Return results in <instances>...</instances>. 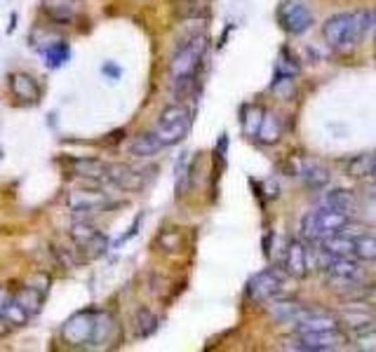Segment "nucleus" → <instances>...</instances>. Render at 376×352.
<instances>
[{
	"label": "nucleus",
	"instance_id": "f257e3e1",
	"mask_svg": "<svg viewBox=\"0 0 376 352\" xmlns=\"http://www.w3.org/2000/svg\"><path fill=\"white\" fill-rule=\"evenodd\" d=\"M115 329V320L104 310H80L61 327V338L71 348H101Z\"/></svg>",
	"mask_w": 376,
	"mask_h": 352
},
{
	"label": "nucleus",
	"instance_id": "f03ea898",
	"mask_svg": "<svg viewBox=\"0 0 376 352\" xmlns=\"http://www.w3.org/2000/svg\"><path fill=\"white\" fill-rule=\"evenodd\" d=\"M207 49V38L205 35H196V38L186 40L177 52L172 54L170 61V75H172V84L177 96H186L193 92V84H196L198 77V68L203 63Z\"/></svg>",
	"mask_w": 376,
	"mask_h": 352
},
{
	"label": "nucleus",
	"instance_id": "7ed1b4c3",
	"mask_svg": "<svg viewBox=\"0 0 376 352\" xmlns=\"http://www.w3.org/2000/svg\"><path fill=\"white\" fill-rule=\"evenodd\" d=\"M351 221L346 211L332 209V207H320L315 211H308V214L301 216V235L306 239H325L339 232L344 225Z\"/></svg>",
	"mask_w": 376,
	"mask_h": 352
},
{
	"label": "nucleus",
	"instance_id": "20e7f679",
	"mask_svg": "<svg viewBox=\"0 0 376 352\" xmlns=\"http://www.w3.org/2000/svg\"><path fill=\"white\" fill-rule=\"evenodd\" d=\"M191 125H193L191 111H188L186 106L172 103L160 113V118L156 122V134H158V139L163 141V146H174L188 137Z\"/></svg>",
	"mask_w": 376,
	"mask_h": 352
},
{
	"label": "nucleus",
	"instance_id": "39448f33",
	"mask_svg": "<svg viewBox=\"0 0 376 352\" xmlns=\"http://www.w3.org/2000/svg\"><path fill=\"white\" fill-rule=\"evenodd\" d=\"M348 343V336L337 329H325V331H306V334H299L296 341L289 345L292 350H306V352H330V350H339Z\"/></svg>",
	"mask_w": 376,
	"mask_h": 352
},
{
	"label": "nucleus",
	"instance_id": "423d86ee",
	"mask_svg": "<svg viewBox=\"0 0 376 352\" xmlns=\"http://www.w3.org/2000/svg\"><path fill=\"white\" fill-rule=\"evenodd\" d=\"M284 275L287 272H280L275 270V268H266V270L256 272L252 279L247 282V294L249 298H254L256 303H268L277 298V296H282L284 291Z\"/></svg>",
	"mask_w": 376,
	"mask_h": 352
},
{
	"label": "nucleus",
	"instance_id": "0eeeda50",
	"mask_svg": "<svg viewBox=\"0 0 376 352\" xmlns=\"http://www.w3.org/2000/svg\"><path fill=\"white\" fill-rule=\"evenodd\" d=\"M277 24L282 26V31L292 35H301L315 24V17L308 10V5H303L301 0H284L277 7Z\"/></svg>",
	"mask_w": 376,
	"mask_h": 352
},
{
	"label": "nucleus",
	"instance_id": "6e6552de",
	"mask_svg": "<svg viewBox=\"0 0 376 352\" xmlns=\"http://www.w3.org/2000/svg\"><path fill=\"white\" fill-rule=\"evenodd\" d=\"M66 207L75 216H92V214H99L104 209H108L111 200L106 193H101V190L80 188V190H71V193H68Z\"/></svg>",
	"mask_w": 376,
	"mask_h": 352
},
{
	"label": "nucleus",
	"instance_id": "1a4fd4ad",
	"mask_svg": "<svg viewBox=\"0 0 376 352\" xmlns=\"http://www.w3.org/2000/svg\"><path fill=\"white\" fill-rule=\"evenodd\" d=\"M71 237H73V242L80 246V251H85L89 258H99L108 249L106 235H101V232L87 221H75L71 225Z\"/></svg>",
	"mask_w": 376,
	"mask_h": 352
},
{
	"label": "nucleus",
	"instance_id": "9d476101",
	"mask_svg": "<svg viewBox=\"0 0 376 352\" xmlns=\"http://www.w3.org/2000/svg\"><path fill=\"white\" fill-rule=\"evenodd\" d=\"M353 12H341L334 14L325 21L322 26V35L327 40V45L337 47V49H353Z\"/></svg>",
	"mask_w": 376,
	"mask_h": 352
},
{
	"label": "nucleus",
	"instance_id": "9b49d317",
	"mask_svg": "<svg viewBox=\"0 0 376 352\" xmlns=\"http://www.w3.org/2000/svg\"><path fill=\"white\" fill-rule=\"evenodd\" d=\"M282 270L294 279H303L311 272V251L306 242L292 237L287 246H284V260H282Z\"/></svg>",
	"mask_w": 376,
	"mask_h": 352
},
{
	"label": "nucleus",
	"instance_id": "f8f14e48",
	"mask_svg": "<svg viewBox=\"0 0 376 352\" xmlns=\"http://www.w3.org/2000/svg\"><path fill=\"white\" fill-rule=\"evenodd\" d=\"M294 327H296V334H306V331H325V329L341 327V320H339V315L330 313V310L308 306L306 315L294 324Z\"/></svg>",
	"mask_w": 376,
	"mask_h": 352
},
{
	"label": "nucleus",
	"instance_id": "ddd939ff",
	"mask_svg": "<svg viewBox=\"0 0 376 352\" xmlns=\"http://www.w3.org/2000/svg\"><path fill=\"white\" fill-rule=\"evenodd\" d=\"M292 172H294V176H301L303 183L311 190H322L327 183H330V172H327L320 162L308 160V158H296Z\"/></svg>",
	"mask_w": 376,
	"mask_h": 352
},
{
	"label": "nucleus",
	"instance_id": "4468645a",
	"mask_svg": "<svg viewBox=\"0 0 376 352\" xmlns=\"http://www.w3.org/2000/svg\"><path fill=\"white\" fill-rule=\"evenodd\" d=\"M268 310L277 322L296 324L306 315L308 306H303V303H299V301H292V298H280V296H277V298L268 301Z\"/></svg>",
	"mask_w": 376,
	"mask_h": 352
},
{
	"label": "nucleus",
	"instance_id": "2eb2a0df",
	"mask_svg": "<svg viewBox=\"0 0 376 352\" xmlns=\"http://www.w3.org/2000/svg\"><path fill=\"white\" fill-rule=\"evenodd\" d=\"M106 181L123 190H139L144 186L146 179L142 172H137V169H132L127 165H108Z\"/></svg>",
	"mask_w": 376,
	"mask_h": 352
},
{
	"label": "nucleus",
	"instance_id": "dca6fc26",
	"mask_svg": "<svg viewBox=\"0 0 376 352\" xmlns=\"http://www.w3.org/2000/svg\"><path fill=\"white\" fill-rule=\"evenodd\" d=\"M80 0H43V10L57 24H71L80 12Z\"/></svg>",
	"mask_w": 376,
	"mask_h": 352
},
{
	"label": "nucleus",
	"instance_id": "f3484780",
	"mask_svg": "<svg viewBox=\"0 0 376 352\" xmlns=\"http://www.w3.org/2000/svg\"><path fill=\"white\" fill-rule=\"evenodd\" d=\"M339 320H341V327L351 329V331H355V334H362V331L376 327L374 315L362 313L360 303H351V308H348L344 315H339Z\"/></svg>",
	"mask_w": 376,
	"mask_h": 352
},
{
	"label": "nucleus",
	"instance_id": "a211bd4d",
	"mask_svg": "<svg viewBox=\"0 0 376 352\" xmlns=\"http://www.w3.org/2000/svg\"><path fill=\"white\" fill-rule=\"evenodd\" d=\"M322 207H332V209L346 211V214H353V211L358 209V195L346 188H334L330 193H325Z\"/></svg>",
	"mask_w": 376,
	"mask_h": 352
},
{
	"label": "nucleus",
	"instance_id": "6ab92c4d",
	"mask_svg": "<svg viewBox=\"0 0 376 352\" xmlns=\"http://www.w3.org/2000/svg\"><path fill=\"white\" fill-rule=\"evenodd\" d=\"M346 174L353 176V179H369V176H374L376 174V153L353 155V158L346 162Z\"/></svg>",
	"mask_w": 376,
	"mask_h": 352
},
{
	"label": "nucleus",
	"instance_id": "aec40b11",
	"mask_svg": "<svg viewBox=\"0 0 376 352\" xmlns=\"http://www.w3.org/2000/svg\"><path fill=\"white\" fill-rule=\"evenodd\" d=\"M320 249L334 256H355V237L346 235V232H334V235L320 239Z\"/></svg>",
	"mask_w": 376,
	"mask_h": 352
},
{
	"label": "nucleus",
	"instance_id": "412c9836",
	"mask_svg": "<svg viewBox=\"0 0 376 352\" xmlns=\"http://www.w3.org/2000/svg\"><path fill=\"white\" fill-rule=\"evenodd\" d=\"M73 174L82 176V179L106 181L108 165L96 158H78V160H73Z\"/></svg>",
	"mask_w": 376,
	"mask_h": 352
},
{
	"label": "nucleus",
	"instance_id": "4be33fe9",
	"mask_svg": "<svg viewBox=\"0 0 376 352\" xmlns=\"http://www.w3.org/2000/svg\"><path fill=\"white\" fill-rule=\"evenodd\" d=\"M160 148H163V141L158 139V134L156 132H144V134H139V137L132 139L130 153L134 155V158H153V155H158Z\"/></svg>",
	"mask_w": 376,
	"mask_h": 352
},
{
	"label": "nucleus",
	"instance_id": "5701e85b",
	"mask_svg": "<svg viewBox=\"0 0 376 352\" xmlns=\"http://www.w3.org/2000/svg\"><path fill=\"white\" fill-rule=\"evenodd\" d=\"M10 87L24 101H36L38 99V82L29 73H15L10 77Z\"/></svg>",
	"mask_w": 376,
	"mask_h": 352
},
{
	"label": "nucleus",
	"instance_id": "b1692460",
	"mask_svg": "<svg viewBox=\"0 0 376 352\" xmlns=\"http://www.w3.org/2000/svg\"><path fill=\"white\" fill-rule=\"evenodd\" d=\"M158 331V317L151 308H139L134 313V334L137 338H151Z\"/></svg>",
	"mask_w": 376,
	"mask_h": 352
},
{
	"label": "nucleus",
	"instance_id": "393cba45",
	"mask_svg": "<svg viewBox=\"0 0 376 352\" xmlns=\"http://www.w3.org/2000/svg\"><path fill=\"white\" fill-rule=\"evenodd\" d=\"M40 52H43L47 66H50V68H61L68 61V56H71V49H68V45L64 40H52L50 47L40 49Z\"/></svg>",
	"mask_w": 376,
	"mask_h": 352
},
{
	"label": "nucleus",
	"instance_id": "a878e982",
	"mask_svg": "<svg viewBox=\"0 0 376 352\" xmlns=\"http://www.w3.org/2000/svg\"><path fill=\"white\" fill-rule=\"evenodd\" d=\"M156 244H158V249L165 251V253L181 251L184 249V235H181L179 228H163L158 232Z\"/></svg>",
	"mask_w": 376,
	"mask_h": 352
},
{
	"label": "nucleus",
	"instance_id": "bb28decb",
	"mask_svg": "<svg viewBox=\"0 0 376 352\" xmlns=\"http://www.w3.org/2000/svg\"><path fill=\"white\" fill-rule=\"evenodd\" d=\"M256 137H259L263 144H275V141H280V137H282V125L277 122L275 115L266 113V115H263V122H261V130Z\"/></svg>",
	"mask_w": 376,
	"mask_h": 352
},
{
	"label": "nucleus",
	"instance_id": "cd10ccee",
	"mask_svg": "<svg viewBox=\"0 0 376 352\" xmlns=\"http://www.w3.org/2000/svg\"><path fill=\"white\" fill-rule=\"evenodd\" d=\"M263 115H266V111H263L261 106H256V103H252L245 111V118H242V127H245L247 137H256V134H259L261 122H263Z\"/></svg>",
	"mask_w": 376,
	"mask_h": 352
},
{
	"label": "nucleus",
	"instance_id": "c85d7f7f",
	"mask_svg": "<svg viewBox=\"0 0 376 352\" xmlns=\"http://www.w3.org/2000/svg\"><path fill=\"white\" fill-rule=\"evenodd\" d=\"M355 258L360 260H376V237L369 232L355 237Z\"/></svg>",
	"mask_w": 376,
	"mask_h": 352
},
{
	"label": "nucleus",
	"instance_id": "c756f323",
	"mask_svg": "<svg viewBox=\"0 0 376 352\" xmlns=\"http://www.w3.org/2000/svg\"><path fill=\"white\" fill-rule=\"evenodd\" d=\"M301 70V63L289 49H282L280 56H277V66H275V75H284V77H294Z\"/></svg>",
	"mask_w": 376,
	"mask_h": 352
},
{
	"label": "nucleus",
	"instance_id": "7c9ffc66",
	"mask_svg": "<svg viewBox=\"0 0 376 352\" xmlns=\"http://www.w3.org/2000/svg\"><path fill=\"white\" fill-rule=\"evenodd\" d=\"M355 345H358L360 350H365V352H376V327L358 334V338H355Z\"/></svg>",
	"mask_w": 376,
	"mask_h": 352
},
{
	"label": "nucleus",
	"instance_id": "2f4dec72",
	"mask_svg": "<svg viewBox=\"0 0 376 352\" xmlns=\"http://www.w3.org/2000/svg\"><path fill=\"white\" fill-rule=\"evenodd\" d=\"M104 73H111V75H120V68H115V66H111V63H106V66H104Z\"/></svg>",
	"mask_w": 376,
	"mask_h": 352
},
{
	"label": "nucleus",
	"instance_id": "473e14b6",
	"mask_svg": "<svg viewBox=\"0 0 376 352\" xmlns=\"http://www.w3.org/2000/svg\"><path fill=\"white\" fill-rule=\"evenodd\" d=\"M372 31H374V38H376V10H372Z\"/></svg>",
	"mask_w": 376,
	"mask_h": 352
},
{
	"label": "nucleus",
	"instance_id": "72a5a7b5",
	"mask_svg": "<svg viewBox=\"0 0 376 352\" xmlns=\"http://www.w3.org/2000/svg\"><path fill=\"white\" fill-rule=\"evenodd\" d=\"M5 301H8V298H3V294H0V308H3V303H5Z\"/></svg>",
	"mask_w": 376,
	"mask_h": 352
}]
</instances>
